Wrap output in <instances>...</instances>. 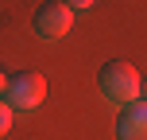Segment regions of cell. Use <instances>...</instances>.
I'll return each mask as SVG.
<instances>
[{"label":"cell","instance_id":"cell-8","mask_svg":"<svg viewBox=\"0 0 147 140\" xmlns=\"http://www.w3.org/2000/svg\"><path fill=\"white\" fill-rule=\"evenodd\" d=\"M140 101H147V78H143V86H140Z\"/></svg>","mask_w":147,"mask_h":140},{"label":"cell","instance_id":"cell-1","mask_svg":"<svg viewBox=\"0 0 147 140\" xmlns=\"http://www.w3.org/2000/svg\"><path fill=\"white\" fill-rule=\"evenodd\" d=\"M140 86H143V78H140V70L132 66V62H105L101 66V94H105V101H112V105H132V101H140Z\"/></svg>","mask_w":147,"mask_h":140},{"label":"cell","instance_id":"cell-3","mask_svg":"<svg viewBox=\"0 0 147 140\" xmlns=\"http://www.w3.org/2000/svg\"><path fill=\"white\" fill-rule=\"evenodd\" d=\"M70 27H74V12L66 4H43L31 16V31H35L39 39H47V43H51V39H62Z\"/></svg>","mask_w":147,"mask_h":140},{"label":"cell","instance_id":"cell-2","mask_svg":"<svg viewBox=\"0 0 147 140\" xmlns=\"http://www.w3.org/2000/svg\"><path fill=\"white\" fill-rule=\"evenodd\" d=\"M4 94H8V105L20 109V113L39 109L43 97H47V78H43V74H35V70H20V74L8 78V89H4Z\"/></svg>","mask_w":147,"mask_h":140},{"label":"cell","instance_id":"cell-5","mask_svg":"<svg viewBox=\"0 0 147 140\" xmlns=\"http://www.w3.org/2000/svg\"><path fill=\"white\" fill-rule=\"evenodd\" d=\"M12 113H16L12 105H8V101H0V136H4L8 128H12Z\"/></svg>","mask_w":147,"mask_h":140},{"label":"cell","instance_id":"cell-6","mask_svg":"<svg viewBox=\"0 0 147 140\" xmlns=\"http://www.w3.org/2000/svg\"><path fill=\"white\" fill-rule=\"evenodd\" d=\"M62 4H66L70 12H85V8H93L97 0H62Z\"/></svg>","mask_w":147,"mask_h":140},{"label":"cell","instance_id":"cell-4","mask_svg":"<svg viewBox=\"0 0 147 140\" xmlns=\"http://www.w3.org/2000/svg\"><path fill=\"white\" fill-rule=\"evenodd\" d=\"M116 140H147V101H132L120 109Z\"/></svg>","mask_w":147,"mask_h":140},{"label":"cell","instance_id":"cell-7","mask_svg":"<svg viewBox=\"0 0 147 140\" xmlns=\"http://www.w3.org/2000/svg\"><path fill=\"white\" fill-rule=\"evenodd\" d=\"M4 89H8V74L0 70V94H4Z\"/></svg>","mask_w":147,"mask_h":140}]
</instances>
